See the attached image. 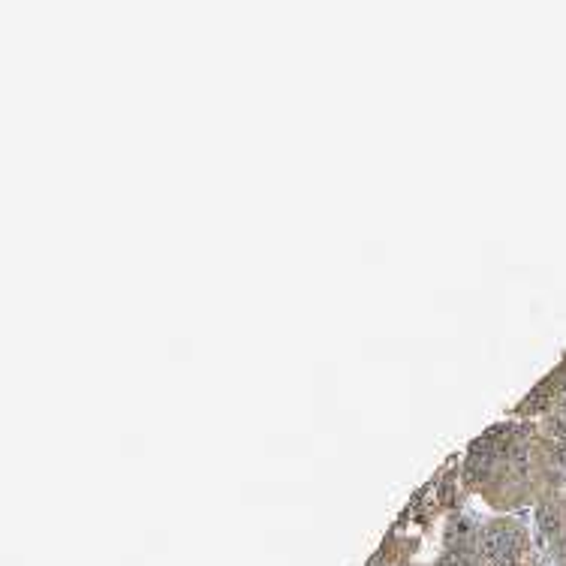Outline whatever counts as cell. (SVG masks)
Here are the masks:
<instances>
[{
    "mask_svg": "<svg viewBox=\"0 0 566 566\" xmlns=\"http://www.w3.org/2000/svg\"><path fill=\"white\" fill-rule=\"evenodd\" d=\"M539 524H542L545 533H557V512L551 506H542L539 509Z\"/></svg>",
    "mask_w": 566,
    "mask_h": 566,
    "instance_id": "cell-1",
    "label": "cell"
}]
</instances>
